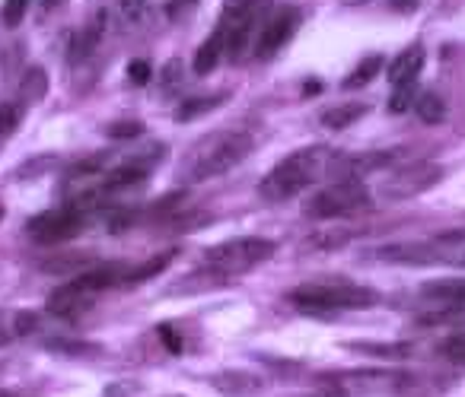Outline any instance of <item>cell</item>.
I'll return each mask as SVG.
<instances>
[{"instance_id":"6da1fadb","label":"cell","mask_w":465,"mask_h":397,"mask_svg":"<svg viewBox=\"0 0 465 397\" xmlns=\"http://www.w3.org/2000/svg\"><path fill=\"white\" fill-rule=\"evenodd\" d=\"M338 160L341 153L331 147H303V150H293L291 156L278 162L272 172L262 179L259 194L272 204H281V200H291L297 194H303L306 188H312L316 181L329 179L335 175Z\"/></svg>"},{"instance_id":"7a4b0ae2","label":"cell","mask_w":465,"mask_h":397,"mask_svg":"<svg viewBox=\"0 0 465 397\" xmlns=\"http://www.w3.org/2000/svg\"><path fill=\"white\" fill-rule=\"evenodd\" d=\"M252 153V137L242 134V131H217V134L204 137V140L194 147V153L182 162V181H211L226 175L230 169H236L242 160H249Z\"/></svg>"},{"instance_id":"3957f363","label":"cell","mask_w":465,"mask_h":397,"mask_svg":"<svg viewBox=\"0 0 465 397\" xmlns=\"http://www.w3.org/2000/svg\"><path fill=\"white\" fill-rule=\"evenodd\" d=\"M293 308L310 315H331V312H361L373 308L380 302V293L370 286L351 280H331V283H303L287 295Z\"/></svg>"},{"instance_id":"277c9868","label":"cell","mask_w":465,"mask_h":397,"mask_svg":"<svg viewBox=\"0 0 465 397\" xmlns=\"http://www.w3.org/2000/svg\"><path fill=\"white\" fill-rule=\"evenodd\" d=\"M370 204H373V194H370V188L361 179H338L331 185L319 188L306 200L303 217L319 219V223H325V219H348L354 213L370 210Z\"/></svg>"},{"instance_id":"5b68a950","label":"cell","mask_w":465,"mask_h":397,"mask_svg":"<svg viewBox=\"0 0 465 397\" xmlns=\"http://www.w3.org/2000/svg\"><path fill=\"white\" fill-rule=\"evenodd\" d=\"M278 245L272 238L262 236H242V238H226V242L207 248V267L220 270L226 276H242L249 270H255L259 264H265L268 257H274Z\"/></svg>"},{"instance_id":"8992f818","label":"cell","mask_w":465,"mask_h":397,"mask_svg":"<svg viewBox=\"0 0 465 397\" xmlns=\"http://www.w3.org/2000/svg\"><path fill=\"white\" fill-rule=\"evenodd\" d=\"M86 219H90V210L84 204H77V200H67L58 210L39 213L35 219H29V236L39 245H61L67 238L80 236Z\"/></svg>"},{"instance_id":"52a82bcc","label":"cell","mask_w":465,"mask_h":397,"mask_svg":"<svg viewBox=\"0 0 465 397\" xmlns=\"http://www.w3.org/2000/svg\"><path fill=\"white\" fill-rule=\"evenodd\" d=\"M440 181H443V166H437V162H411V166H405V169H395V172L376 188V194H380L382 200H411V198L427 194L430 188H437Z\"/></svg>"},{"instance_id":"ba28073f","label":"cell","mask_w":465,"mask_h":397,"mask_svg":"<svg viewBox=\"0 0 465 397\" xmlns=\"http://www.w3.org/2000/svg\"><path fill=\"white\" fill-rule=\"evenodd\" d=\"M300 23H303V14H300L297 4H278L272 14L265 16L259 29V39H255V58L272 61L287 42L297 35Z\"/></svg>"},{"instance_id":"9c48e42d","label":"cell","mask_w":465,"mask_h":397,"mask_svg":"<svg viewBox=\"0 0 465 397\" xmlns=\"http://www.w3.org/2000/svg\"><path fill=\"white\" fill-rule=\"evenodd\" d=\"M376 257L386 264H408V267H430L440 264V242H399L376 248Z\"/></svg>"},{"instance_id":"30bf717a","label":"cell","mask_w":465,"mask_h":397,"mask_svg":"<svg viewBox=\"0 0 465 397\" xmlns=\"http://www.w3.org/2000/svg\"><path fill=\"white\" fill-rule=\"evenodd\" d=\"M90 305H93V293L77 280V276L67 280L64 286H58L52 295H48V312L58 315V318H67V321L80 318Z\"/></svg>"},{"instance_id":"8fae6325","label":"cell","mask_w":465,"mask_h":397,"mask_svg":"<svg viewBox=\"0 0 465 397\" xmlns=\"http://www.w3.org/2000/svg\"><path fill=\"white\" fill-rule=\"evenodd\" d=\"M424 61L427 52L420 45H408L405 52H399L386 67V77L392 86H408V83H418V73L424 71Z\"/></svg>"},{"instance_id":"7c38bea8","label":"cell","mask_w":465,"mask_h":397,"mask_svg":"<svg viewBox=\"0 0 465 397\" xmlns=\"http://www.w3.org/2000/svg\"><path fill=\"white\" fill-rule=\"evenodd\" d=\"M211 388L226 397H252L265 388V378L252 375V372H217L211 375Z\"/></svg>"},{"instance_id":"4fadbf2b","label":"cell","mask_w":465,"mask_h":397,"mask_svg":"<svg viewBox=\"0 0 465 397\" xmlns=\"http://www.w3.org/2000/svg\"><path fill=\"white\" fill-rule=\"evenodd\" d=\"M226 283H230V276L220 274V270H213V267H207V270H194V274L182 276L179 283L166 286L163 293L166 295H194V293H207V289L226 286Z\"/></svg>"},{"instance_id":"5bb4252c","label":"cell","mask_w":465,"mask_h":397,"mask_svg":"<svg viewBox=\"0 0 465 397\" xmlns=\"http://www.w3.org/2000/svg\"><path fill=\"white\" fill-rule=\"evenodd\" d=\"M420 295L437 305H465V276H440L420 286Z\"/></svg>"},{"instance_id":"9a60e30c","label":"cell","mask_w":465,"mask_h":397,"mask_svg":"<svg viewBox=\"0 0 465 397\" xmlns=\"http://www.w3.org/2000/svg\"><path fill=\"white\" fill-rule=\"evenodd\" d=\"M223 54H226V33L217 26L204 42H201L198 52H194L192 71L198 73V77H207V73H213V67L220 64V58H223Z\"/></svg>"},{"instance_id":"2e32d148","label":"cell","mask_w":465,"mask_h":397,"mask_svg":"<svg viewBox=\"0 0 465 397\" xmlns=\"http://www.w3.org/2000/svg\"><path fill=\"white\" fill-rule=\"evenodd\" d=\"M370 111L367 102H341V105H331V109H325L322 115H319V124L329 131H344L351 128V124H357L363 115Z\"/></svg>"},{"instance_id":"e0dca14e","label":"cell","mask_w":465,"mask_h":397,"mask_svg":"<svg viewBox=\"0 0 465 397\" xmlns=\"http://www.w3.org/2000/svg\"><path fill=\"white\" fill-rule=\"evenodd\" d=\"M351 238H354V232H351L348 226H319V229L303 242V248H310V251L312 248H316V251H338V248H344Z\"/></svg>"},{"instance_id":"ac0fdd59","label":"cell","mask_w":465,"mask_h":397,"mask_svg":"<svg viewBox=\"0 0 465 397\" xmlns=\"http://www.w3.org/2000/svg\"><path fill=\"white\" fill-rule=\"evenodd\" d=\"M45 96H48V73L42 67H29L20 80V105L29 109V105L45 102Z\"/></svg>"},{"instance_id":"d6986e66","label":"cell","mask_w":465,"mask_h":397,"mask_svg":"<svg viewBox=\"0 0 465 397\" xmlns=\"http://www.w3.org/2000/svg\"><path fill=\"white\" fill-rule=\"evenodd\" d=\"M465 324V305H437L414 315V327H459Z\"/></svg>"},{"instance_id":"ffe728a7","label":"cell","mask_w":465,"mask_h":397,"mask_svg":"<svg viewBox=\"0 0 465 397\" xmlns=\"http://www.w3.org/2000/svg\"><path fill=\"white\" fill-rule=\"evenodd\" d=\"M414 111H418V118L427 124V128H437V124L446 121V99L440 96V92L427 90L414 99Z\"/></svg>"},{"instance_id":"44dd1931","label":"cell","mask_w":465,"mask_h":397,"mask_svg":"<svg viewBox=\"0 0 465 397\" xmlns=\"http://www.w3.org/2000/svg\"><path fill=\"white\" fill-rule=\"evenodd\" d=\"M223 102H226V92H220V96H194V99H185V102H182L179 109L173 111V118H175L179 124L194 121V118L207 115V111L220 109Z\"/></svg>"},{"instance_id":"7402d4cb","label":"cell","mask_w":465,"mask_h":397,"mask_svg":"<svg viewBox=\"0 0 465 397\" xmlns=\"http://www.w3.org/2000/svg\"><path fill=\"white\" fill-rule=\"evenodd\" d=\"M382 64H386V58H382V54H367V58H363L361 64H357L354 71L341 80V86H344V90H361V86L373 83L376 73L382 71Z\"/></svg>"},{"instance_id":"603a6c76","label":"cell","mask_w":465,"mask_h":397,"mask_svg":"<svg viewBox=\"0 0 465 397\" xmlns=\"http://www.w3.org/2000/svg\"><path fill=\"white\" fill-rule=\"evenodd\" d=\"M437 242H440V264L465 270V232H450V236H440Z\"/></svg>"},{"instance_id":"cb8c5ba5","label":"cell","mask_w":465,"mask_h":397,"mask_svg":"<svg viewBox=\"0 0 465 397\" xmlns=\"http://www.w3.org/2000/svg\"><path fill=\"white\" fill-rule=\"evenodd\" d=\"M173 261H175V251H166V255H153L150 261L137 264V267H131V270H128V286H134V283L153 280V276H160L163 270H166Z\"/></svg>"},{"instance_id":"d4e9b609","label":"cell","mask_w":465,"mask_h":397,"mask_svg":"<svg viewBox=\"0 0 465 397\" xmlns=\"http://www.w3.org/2000/svg\"><path fill=\"white\" fill-rule=\"evenodd\" d=\"M185 67H182V61L179 58H173V61H166L163 64V77H160V96H173V92H179V86H182V80H185Z\"/></svg>"},{"instance_id":"484cf974","label":"cell","mask_w":465,"mask_h":397,"mask_svg":"<svg viewBox=\"0 0 465 397\" xmlns=\"http://www.w3.org/2000/svg\"><path fill=\"white\" fill-rule=\"evenodd\" d=\"M437 353L452 365H465V334H450L437 344Z\"/></svg>"},{"instance_id":"4316f807","label":"cell","mask_w":465,"mask_h":397,"mask_svg":"<svg viewBox=\"0 0 465 397\" xmlns=\"http://www.w3.org/2000/svg\"><path fill=\"white\" fill-rule=\"evenodd\" d=\"M29 7H33V0H4V7H0V23L7 29H16L23 20H26Z\"/></svg>"},{"instance_id":"83f0119b","label":"cell","mask_w":465,"mask_h":397,"mask_svg":"<svg viewBox=\"0 0 465 397\" xmlns=\"http://www.w3.org/2000/svg\"><path fill=\"white\" fill-rule=\"evenodd\" d=\"M414 99H418V90H414V83L392 86V96H389V111H392V115H405L408 109H414Z\"/></svg>"},{"instance_id":"f1b7e54d","label":"cell","mask_w":465,"mask_h":397,"mask_svg":"<svg viewBox=\"0 0 465 397\" xmlns=\"http://www.w3.org/2000/svg\"><path fill=\"white\" fill-rule=\"evenodd\" d=\"M23 105L20 102H4L0 105V137H10L23 121Z\"/></svg>"},{"instance_id":"f546056e","label":"cell","mask_w":465,"mask_h":397,"mask_svg":"<svg viewBox=\"0 0 465 397\" xmlns=\"http://www.w3.org/2000/svg\"><path fill=\"white\" fill-rule=\"evenodd\" d=\"M351 350H367V353H376V356H392V359H401V356H408V350L411 346L408 344H348Z\"/></svg>"},{"instance_id":"4dcf8cb0","label":"cell","mask_w":465,"mask_h":397,"mask_svg":"<svg viewBox=\"0 0 465 397\" xmlns=\"http://www.w3.org/2000/svg\"><path fill=\"white\" fill-rule=\"evenodd\" d=\"M143 134V124L141 121H115L105 128V137L112 140H134V137Z\"/></svg>"},{"instance_id":"1f68e13d","label":"cell","mask_w":465,"mask_h":397,"mask_svg":"<svg viewBox=\"0 0 465 397\" xmlns=\"http://www.w3.org/2000/svg\"><path fill=\"white\" fill-rule=\"evenodd\" d=\"M14 327H16V337H29V334L39 331V315L35 312H14Z\"/></svg>"},{"instance_id":"d6a6232c","label":"cell","mask_w":465,"mask_h":397,"mask_svg":"<svg viewBox=\"0 0 465 397\" xmlns=\"http://www.w3.org/2000/svg\"><path fill=\"white\" fill-rule=\"evenodd\" d=\"M54 166H58V160H54V156H42V160L26 162V166L16 172V179H39L42 169H54Z\"/></svg>"},{"instance_id":"836d02e7","label":"cell","mask_w":465,"mask_h":397,"mask_svg":"<svg viewBox=\"0 0 465 397\" xmlns=\"http://www.w3.org/2000/svg\"><path fill=\"white\" fill-rule=\"evenodd\" d=\"M150 73H153V71H150V64L143 58H137V61H131V64H128V80L134 86H147L150 83Z\"/></svg>"},{"instance_id":"e575fe53","label":"cell","mask_w":465,"mask_h":397,"mask_svg":"<svg viewBox=\"0 0 465 397\" xmlns=\"http://www.w3.org/2000/svg\"><path fill=\"white\" fill-rule=\"evenodd\" d=\"M14 337H16L14 315H10V312H4V308H0V346H7Z\"/></svg>"},{"instance_id":"d590c367","label":"cell","mask_w":465,"mask_h":397,"mask_svg":"<svg viewBox=\"0 0 465 397\" xmlns=\"http://www.w3.org/2000/svg\"><path fill=\"white\" fill-rule=\"evenodd\" d=\"M160 340L166 344L169 353H175V356L182 353V340H179V334H175L173 324H160Z\"/></svg>"},{"instance_id":"8d00e7d4","label":"cell","mask_w":465,"mask_h":397,"mask_svg":"<svg viewBox=\"0 0 465 397\" xmlns=\"http://www.w3.org/2000/svg\"><path fill=\"white\" fill-rule=\"evenodd\" d=\"M420 4L424 0H389V10H395V14H414V10H420Z\"/></svg>"},{"instance_id":"74e56055","label":"cell","mask_w":465,"mask_h":397,"mask_svg":"<svg viewBox=\"0 0 465 397\" xmlns=\"http://www.w3.org/2000/svg\"><path fill=\"white\" fill-rule=\"evenodd\" d=\"M118 4H122V10H124L128 20H137V16L143 14V7H147V0H118Z\"/></svg>"},{"instance_id":"f35d334b","label":"cell","mask_w":465,"mask_h":397,"mask_svg":"<svg viewBox=\"0 0 465 397\" xmlns=\"http://www.w3.org/2000/svg\"><path fill=\"white\" fill-rule=\"evenodd\" d=\"M319 90H322V83H319V80H310V83L303 86V92H306V96H310V92H319Z\"/></svg>"},{"instance_id":"ab89813d","label":"cell","mask_w":465,"mask_h":397,"mask_svg":"<svg viewBox=\"0 0 465 397\" xmlns=\"http://www.w3.org/2000/svg\"><path fill=\"white\" fill-rule=\"evenodd\" d=\"M338 4H344V7H363V4H370V0H338Z\"/></svg>"},{"instance_id":"60d3db41","label":"cell","mask_w":465,"mask_h":397,"mask_svg":"<svg viewBox=\"0 0 465 397\" xmlns=\"http://www.w3.org/2000/svg\"><path fill=\"white\" fill-rule=\"evenodd\" d=\"M173 397H182V394H173Z\"/></svg>"},{"instance_id":"b9f144b4","label":"cell","mask_w":465,"mask_h":397,"mask_svg":"<svg viewBox=\"0 0 465 397\" xmlns=\"http://www.w3.org/2000/svg\"><path fill=\"white\" fill-rule=\"evenodd\" d=\"M0 217H4V210H0Z\"/></svg>"}]
</instances>
